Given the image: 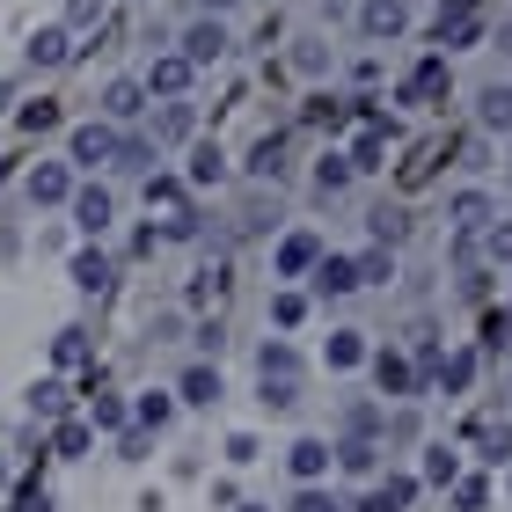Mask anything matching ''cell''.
Returning <instances> with one entry per match:
<instances>
[{"label": "cell", "instance_id": "obj_1", "mask_svg": "<svg viewBox=\"0 0 512 512\" xmlns=\"http://www.w3.org/2000/svg\"><path fill=\"white\" fill-rule=\"evenodd\" d=\"M176 44H183V59H191V66H213V59H227V44H235V37H227V22H220V15H198Z\"/></svg>", "mask_w": 512, "mask_h": 512}, {"label": "cell", "instance_id": "obj_2", "mask_svg": "<svg viewBox=\"0 0 512 512\" xmlns=\"http://www.w3.org/2000/svg\"><path fill=\"white\" fill-rule=\"evenodd\" d=\"M191 81H198V66H191V59H183V52H161V59L147 66V81H139V88H147V96L183 103V88H191Z\"/></svg>", "mask_w": 512, "mask_h": 512}, {"label": "cell", "instance_id": "obj_3", "mask_svg": "<svg viewBox=\"0 0 512 512\" xmlns=\"http://www.w3.org/2000/svg\"><path fill=\"white\" fill-rule=\"evenodd\" d=\"M315 264H322V235H308V227L271 249V271H278V278H308Z\"/></svg>", "mask_w": 512, "mask_h": 512}, {"label": "cell", "instance_id": "obj_4", "mask_svg": "<svg viewBox=\"0 0 512 512\" xmlns=\"http://www.w3.org/2000/svg\"><path fill=\"white\" fill-rule=\"evenodd\" d=\"M359 30L374 37V44H395V37L410 30V8H403V0H366V8H359Z\"/></svg>", "mask_w": 512, "mask_h": 512}, {"label": "cell", "instance_id": "obj_5", "mask_svg": "<svg viewBox=\"0 0 512 512\" xmlns=\"http://www.w3.org/2000/svg\"><path fill=\"white\" fill-rule=\"evenodd\" d=\"M118 154V125H74V169H110Z\"/></svg>", "mask_w": 512, "mask_h": 512}, {"label": "cell", "instance_id": "obj_6", "mask_svg": "<svg viewBox=\"0 0 512 512\" xmlns=\"http://www.w3.org/2000/svg\"><path fill=\"white\" fill-rule=\"evenodd\" d=\"M469 447L491 461V469H505V461H512V417H476V425H469Z\"/></svg>", "mask_w": 512, "mask_h": 512}, {"label": "cell", "instance_id": "obj_7", "mask_svg": "<svg viewBox=\"0 0 512 512\" xmlns=\"http://www.w3.org/2000/svg\"><path fill=\"white\" fill-rule=\"evenodd\" d=\"M66 205H74V227H81V235H103V227L118 220V198H110L103 183H96V191H74Z\"/></svg>", "mask_w": 512, "mask_h": 512}, {"label": "cell", "instance_id": "obj_8", "mask_svg": "<svg viewBox=\"0 0 512 512\" xmlns=\"http://www.w3.org/2000/svg\"><path fill=\"white\" fill-rule=\"evenodd\" d=\"M381 439H337V447H330V469H344V476H374L381 469Z\"/></svg>", "mask_w": 512, "mask_h": 512}, {"label": "cell", "instance_id": "obj_9", "mask_svg": "<svg viewBox=\"0 0 512 512\" xmlns=\"http://www.w3.org/2000/svg\"><path fill=\"white\" fill-rule=\"evenodd\" d=\"M286 469H293V483H322V476H330V439H293Z\"/></svg>", "mask_w": 512, "mask_h": 512}, {"label": "cell", "instance_id": "obj_10", "mask_svg": "<svg viewBox=\"0 0 512 512\" xmlns=\"http://www.w3.org/2000/svg\"><path fill=\"white\" fill-rule=\"evenodd\" d=\"M66 271H74L81 293H110V286H118V264H110L103 249H74V264H66Z\"/></svg>", "mask_w": 512, "mask_h": 512}, {"label": "cell", "instance_id": "obj_11", "mask_svg": "<svg viewBox=\"0 0 512 512\" xmlns=\"http://www.w3.org/2000/svg\"><path fill=\"white\" fill-rule=\"evenodd\" d=\"M410 498H417V476H381L352 512H410Z\"/></svg>", "mask_w": 512, "mask_h": 512}, {"label": "cell", "instance_id": "obj_12", "mask_svg": "<svg viewBox=\"0 0 512 512\" xmlns=\"http://www.w3.org/2000/svg\"><path fill=\"white\" fill-rule=\"evenodd\" d=\"M66 198H74V169H66V161H37L30 205H66Z\"/></svg>", "mask_w": 512, "mask_h": 512}, {"label": "cell", "instance_id": "obj_13", "mask_svg": "<svg viewBox=\"0 0 512 512\" xmlns=\"http://www.w3.org/2000/svg\"><path fill=\"white\" fill-rule=\"evenodd\" d=\"M447 88H454L447 59H425V66H417V74L403 81V103H439V96H447Z\"/></svg>", "mask_w": 512, "mask_h": 512}, {"label": "cell", "instance_id": "obj_14", "mask_svg": "<svg viewBox=\"0 0 512 512\" xmlns=\"http://www.w3.org/2000/svg\"><path fill=\"white\" fill-rule=\"evenodd\" d=\"M176 395H183L191 410H205V403H220V395H227V381H220V366H183Z\"/></svg>", "mask_w": 512, "mask_h": 512}, {"label": "cell", "instance_id": "obj_15", "mask_svg": "<svg viewBox=\"0 0 512 512\" xmlns=\"http://www.w3.org/2000/svg\"><path fill=\"white\" fill-rule=\"evenodd\" d=\"M476 125L483 132H512V81H491L476 96Z\"/></svg>", "mask_w": 512, "mask_h": 512}, {"label": "cell", "instance_id": "obj_16", "mask_svg": "<svg viewBox=\"0 0 512 512\" xmlns=\"http://www.w3.org/2000/svg\"><path fill=\"white\" fill-rule=\"evenodd\" d=\"M315 293H322V300H344V293H359V271H352V256H322V264H315Z\"/></svg>", "mask_w": 512, "mask_h": 512}, {"label": "cell", "instance_id": "obj_17", "mask_svg": "<svg viewBox=\"0 0 512 512\" xmlns=\"http://www.w3.org/2000/svg\"><path fill=\"white\" fill-rule=\"evenodd\" d=\"M88 432H132V410L110 388H88Z\"/></svg>", "mask_w": 512, "mask_h": 512}, {"label": "cell", "instance_id": "obj_18", "mask_svg": "<svg viewBox=\"0 0 512 512\" xmlns=\"http://www.w3.org/2000/svg\"><path fill=\"white\" fill-rule=\"evenodd\" d=\"M374 359V381H381V395H410L417 388V366L403 359V352H366Z\"/></svg>", "mask_w": 512, "mask_h": 512}, {"label": "cell", "instance_id": "obj_19", "mask_svg": "<svg viewBox=\"0 0 512 512\" xmlns=\"http://www.w3.org/2000/svg\"><path fill=\"white\" fill-rule=\"evenodd\" d=\"M447 220L461 227V235H483V227H491V198H483V191H454L447 198Z\"/></svg>", "mask_w": 512, "mask_h": 512}, {"label": "cell", "instance_id": "obj_20", "mask_svg": "<svg viewBox=\"0 0 512 512\" xmlns=\"http://www.w3.org/2000/svg\"><path fill=\"white\" fill-rule=\"evenodd\" d=\"M66 59H74V30H66V22L30 37V66H66Z\"/></svg>", "mask_w": 512, "mask_h": 512}, {"label": "cell", "instance_id": "obj_21", "mask_svg": "<svg viewBox=\"0 0 512 512\" xmlns=\"http://www.w3.org/2000/svg\"><path fill=\"white\" fill-rule=\"evenodd\" d=\"M381 154H388V125L366 118V132L352 139V154H344V161H352V176H359V169H381Z\"/></svg>", "mask_w": 512, "mask_h": 512}, {"label": "cell", "instance_id": "obj_22", "mask_svg": "<svg viewBox=\"0 0 512 512\" xmlns=\"http://www.w3.org/2000/svg\"><path fill=\"white\" fill-rule=\"evenodd\" d=\"M242 169H249L256 183H278V176H286V139H256V147H249V161H242Z\"/></svg>", "mask_w": 512, "mask_h": 512}, {"label": "cell", "instance_id": "obj_23", "mask_svg": "<svg viewBox=\"0 0 512 512\" xmlns=\"http://www.w3.org/2000/svg\"><path fill=\"white\" fill-rule=\"evenodd\" d=\"M169 417H176V395H169V388H147V395L132 403V425H139V432H161Z\"/></svg>", "mask_w": 512, "mask_h": 512}, {"label": "cell", "instance_id": "obj_24", "mask_svg": "<svg viewBox=\"0 0 512 512\" xmlns=\"http://www.w3.org/2000/svg\"><path fill=\"white\" fill-rule=\"evenodd\" d=\"M198 125V110L191 103H161V118H154V147H176V139H191Z\"/></svg>", "mask_w": 512, "mask_h": 512}, {"label": "cell", "instance_id": "obj_25", "mask_svg": "<svg viewBox=\"0 0 512 512\" xmlns=\"http://www.w3.org/2000/svg\"><path fill=\"white\" fill-rule=\"evenodd\" d=\"M256 374H264V381H300V352L278 337V344H264V352H256Z\"/></svg>", "mask_w": 512, "mask_h": 512}, {"label": "cell", "instance_id": "obj_26", "mask_svg": "<svg viewBox=\"0 0 512 512\" xmlns=\"http://www.w3.org/2000/svg\"><path fill=\"white\" fill-rule=\"evenodd\" d=\"M103 110L125 125V118H139V110H147V88H139V81H110V88H103Z\"/></svg>", "mask_w": 512, "mask_h": 512}, {"label": "cell", "instance_id": "obj_27", "mask_svg": "<svg viewBox=\"0 0 512 512\" xmlns=\"http://www.w3.org/2000/svg\"><path fill=\"white\" fill-rule=\"evenodd\" d=\"M315 191H322V198L352 191V161H344V154H322V161H315Z\"/></svg>", "mask_w": 512, "mask_h": 512}, {"label": "cell", "instance_id": "obj_28", "mask_svg": "<svg viewBox=\"0 0 512 512\" xmlns=\"http://www.w3.org/2000/svg\"><path fill=\"white\" fill-rule=\"evenodd\" d=\"M110 169H125V176H147V169H154V139H118Z\"/></svg>", "mask_w": 512, "mask_h": 512}, {"label": "cell", "instance_id": "obj_29", "mask_svg": "<svg viewBox=\"0 0 512 512\" xmlns=\"http://www.w3.org/2000/svg\"><path fill=\"white\" fill-rule=\"evenodd\" d=\"M352 271H359V286H388V278H395V249H366V256H352Z\"/></svg>", "mask_w": 512, "mask_h": 512}, {"label": "cell", "instance_id": "obj_30", "mask_svg": "<svg viewBox=\"0 0 512 512\" xmlns=\"http://www.w3.org/2000/svg\"><path fill=\"white\" fill-rule=\"evenodd\" d=\"M439 381H447V395H469V381H476V352H447V359H439Z\"/></svg>", "mask_w": 512, "mask_h": 512}, {"label": "cell", "instance_id": "obj_31", "mask_svg": "<svg viewBox=\"0 0 512 512\" xmlns=\"http://www.w3.org/2000/svg\"><path fill=\"white\" fill-rule=\"evenodd\" d=\"M271 322L278 330H300L308 322V293H271Z\"/></svg>", "mask_w": 512, "mask_h": 512}, {"label": "cell", "instance_id": "obj_32", "mask_svg": "<svg viewBox=\"0 0 512 512\" xmlns=\"http://www.w3.org/2000/svg\"><path fill=\"white\" fill-rule=\"evenodd\" d=\"M30 417H66V381H37L30 388Z\"/></svg>", "mask_w": 512, "mask_h": 512}, {"label": "cell", "instance_id": "obj_33", "mask_svg": "<svg viewBox=\"0 0 512 512\" xmlns=\"http://www.w3.org/2000/svg\"><path fill=\"white\" fill-rule=\"evenodd\" d=\"M15 125H22V132H52V125H59V103H52V96L22 103V110H15Z\"/></svg>", "mask_w": 512, "mask_h": 512}, {"label": "cell", "instance_id": "obj_34", "mask_svg": "<svg viewBox=\"0 0 512 512\" xmlns=\"http://www.w3.org/2000/svg\"><path fill=\"white\" fill-rule=\"evenodd\" d=\"M491 505V483L483 476H454V512H483Z\"/></svg>", "mask_w": 512, "mask_h": 512}, {"label": "cell", "instance_id": "obj_35", "mask_svg": "<svg viewBox=\"0 0 512 512\" xmlns=\"http://www.w3.org/2000/svg\"><path fill=\"white\" fill-rule=\"evenodd\" d=\"M330 366H366V337L359 330H337L330 337Z\"/></svg>", "mask_w": 512, "mask_h": 512}, {"label": "cell", "instance_id": "obj_36", "mask_svg": "<svg viewBox=\"0 0 512 512\" xmlns=\"http://www.w3.org/2000/svg\"><path fill=\"white\" fill-rule=\"evenodd\" d=\"M461 476V454L454 447H425V483H454Z\"/></svg>", "mask_w": 512, "mask_h": 512}, {"label": "cell", "instance_id": "obj_37", "mask_svg": "<svg viewBox=\"0 0 512 512\" xmlns=\"http://www.w3.org/2000/svg\"><path fill=\"white\" fill-rule=\"evenodd\" d=\"M220 176H227V154L220 147H198L191 154V183H220Z\"/></svg>", "mask_w": 512, "mask_h": 512}, {"label": "cell", "instance_id": "obj_38", "mask_svg": "<svg viewBox=\"0 0 512 512\" xmlns=\"http://www.w3.org/2000/svg\"><path fill=\"white\" fill-rule=\"evenodd\" d=\"M286 512H344V505H337L330 491H322V483H300V491H293V505H286Z\"/></svg>", "mask_w": 512, "mask_h": 512}, {"label": "cell", "instance_id": "obj_39", "mask_svg": "<svg viewBox=\"0 0 512 512\" xmlns=\"http://www.w3.org/2000/svg\"><path fill=\"white\" fill-rule=\"evenodd\" d=\"M322 66H330L322 37H300V44H293V74H322Z\"/></svg>", "mask_w": 512, "mask_h": 512}, {"label": "cell", "instance_id": "obj_40", "mask_svg": "<svg viewBox=\"0 0 512 512\" xmlns=\"http://www.w3.org/2000/svg\"><path fill=\"white\" fill-rule=\"evenodd\" d=\"M52 359H59V366H81V359H88V337H81V330H59V337H52Z\"/></svg>", "mask_w": 512, "mask_h": 512}, {"label": "cell", "instance_id": "obj_41", "mask_svg": "<svg viewBox=\"0 0 512 512\" xmlns=\"http://www.w3.org/2000/svg\"><path fill=\"white\" fill-rule=\"evenodd\" d=\"M52 454L81 461V454H88V425H59V432H52Z\"/></svg>", "mask_w": 512, "mask_h": 512}, {"label": "cell", "instance_id": "obj_42", "mask_svg": "<svg viewBox=\"0 0 512 512\" xmlns=\"http://www.w3.org/2000/svg\"><path fill=\"white\" fill-rule=\"evenodd\" d=\"M300 403V381H264V410H293Z\"/></svg>", "mask_w": 512, "mask_h": 512}, {"label": "cell", "instance_id": "obj_43", "mask_svg": "<svg viewBox=\"0 0 512 512\" xmlns=\"http://www.w3.org/2000/svg\"><path fill=\"white\" fill-rule=\"evenodd\" d=\"M483 249H491L498 264H512V220H491V235H483Z\"/></svg>", "mask_w": 512, "mask_h": 512}, {"label": "cell", "instance_id": "obj_44", "mask_svg": "<svg viewBox=\"0 0 512 512\" xmlns=\"http://www.w3.org/2000/svg\"><path fill=\"white\" fill-rule=\"evenodd\" d=\"M176 198H183L176 176H147V205H176Z\"/></svg>", "mask_w": 512, "mask_h": 512}, {"label": "cell", "instance_id": "obj_45", "mask_svg": "<svg viewBox=\"0 0 512 512\" xmlns=\"http://www.w3.org/2000/svg\"><path fill=\"white\" fill-rule=\"evenodd\" d=\"M81 22H103V0H66V30H81Z\"/></svg>", "mask_w": 512, "mask_h": 512}, {"label": "cell", "instance_id": "obj_46", "mask_svg": "<svg viewBox=\"0 0 512 512\" xmlns=\"http://www.w3.org/2000/svg\"><path fill=\"white\" fill-rule=\"evenodd\" d=\"M227 461H235V469H249V461H256V439L235 432V439H227Z\"/></svg>", "mask_w": 512, "mask_h": 512}, {"label": "cell", "instance_id": "obj_47", "mask_svg": "<svg viewBox=\"0 0 512 512\" xmlns=\"http://www.w3.org/2000/svg\"><path fill=\"white\" fill-rule=\"evenodd\" d=\"M15 512H52V498H44L37 483H30V491H15Z\"/></svg>", "mask_w": 512, "mask_h": 512}, {"label": "cell", "instance_id": "obj_48", "mask_svg": "<svg viewBox=\"0 0 512 512\" xmlns=\"http://www.w3.org/2000/svg\"><path fill=\"white\" fill-rule=\"evenodd\" d=\"M213 8H220V15H227V8H242V0H205V15H213Z\"/></svg>", "mask_w": 512, "mask_h": 512}, {"label": "cell", "instance_id": "obj_49", "mask_svg": "<svg viewBox=\"0 0 512 512\" xmlns=\"http://www.w3.org/2000/svg\"><path fill=\"white\" fill-rule=\"evenodd\" d=\"M0 491H8V461H0Z\"/></svg>", "mask_w": 512, "mask_h": 512}, {"label": "cell", "instance_id": "obj_50", "mask_svg": "<svg viewBox=\"0 0 512 512\" xmlns=\"http://www.w3.org/2000/svg\"><path fill=\"white\" fill-rule=\"evenodd\" d=\"M242 512H271V505H242Z\"/></svg>", "mask_w": 512, "mask_h": 512}, {"label": "cell", "instance_id": "obj_51", "mask_svg": "<svg viewBox=\"0 0 512 512\" xmlns=\"http://www.w3.org/2000/svg\"><path fill=\"white\" fill-rule=\"evenodd\" d=\"M498 322H505V330H512V308H505V315H498Z\"/></svg>", "mask_w": 512, "mask_h": 512}]
</instances>
